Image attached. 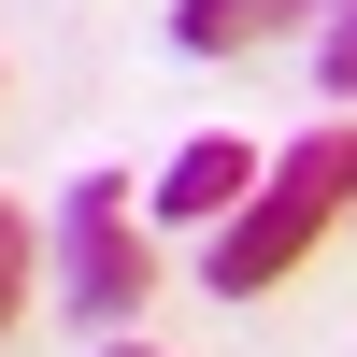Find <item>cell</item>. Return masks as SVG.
<instances>
[{
    "label": "cell",
    "mask_w": 357,
    "mask_h": 357,
    "mask_svg": "<svg viewBox=\"0 0 357 357\" xmlns=\"http://www.w3.org/2000/svg\"><path fill=\"white\" fill-rule=\"evenodd\" d=\"M343 200H357V129L286 143V158H272V186H257L243 215L215 229V272H200V286H215V301H272V286L301 272L314 243H329V215H343Z\"/></svg>",
    "instance_id": "obj_1"
},
{
    "label": "cell",
    "mask_w": 357,
    "mask_h": 357,
    "mask_svg": "<svg viewBox=\"0 0 357 357\" xmlns=\"http://www.w3.org/2000/svg\"><path fill=\"white\" fill-rule=\"evenodd\" d=\"M57 286H72V314H100V329H129L143 314V229H129V186H72L57 200Z\"/></svg>",
    "instance_id": "obj_2"
},
{
    "label": "cell",
    "mask_w": 357,
    "mask_h": 357,
    "mask_svg": "<svg viewBox=\"0 0 357 357\" xmlns=\"http://www.w3.org/2000/svg\"><path fill=\"white\" fill-rule=\"evenodd\" d=\"M243 186H257V143L243 129H200L186 158L158 172V215H243Z\"/></svg>",
    "instance_id": "obj_3"
},
{
    "label": "cell",
    "mask_w": 357,
    "mask_h": 357,
    "mask_svg": "<svg viewBox=\"0 0 357 357\" xmlns=\"http://www.w3.org/2000/svg\"><path fill=\"white\" fill-rule=\"evenodd\" d=\"M286 15H301V0H186L172 43H186V57H243V43H272Z\"/></svg>",
    "instance_id": "obj_4"
},
{
    "label": "cell",
    "mask_w": 357,
    "mask_h": 357,
    "mask_svg": "<svg viewBox=\"0 0 357 357\" xmlns=\"http://www.w3.org/2000/svg\"><path fill=\"white\" fill-rule=\"evenodd\" d=\"M15 314H29V215L0 200V329H15Z\"/></svg>",
    "instance_id": "obj_5"
},
{
    "label": "cell",
    "mask_w": 357,
    "mask_h": 357,
    "mask_svg": "<svg viewBox=\"0 0 357 357\" xmlns=\"http://www.w3.org/2000/svg\"><path fill=\"white\" fill-rule=\"evenodd\" d=\"M314 57H329V86L357 100V0H343V29H329V43H314Z\"/></svg>",
    "instance_id": "obj_6"
},
{
    "label": "cell",
    "mask_w": 357,
    "mask_h": 357,
    "mask_svg": "<svg viewBox=\"0 0 357 357\" xmlns=\"http://www.w3.org/2000/svg\"><path fill=\"white\" fill-rule=\"evenodd\" d=\"M114 357H158V343H114Z\"/></svg>",
    "instance_id": "obj_7"
}]
</instances>
